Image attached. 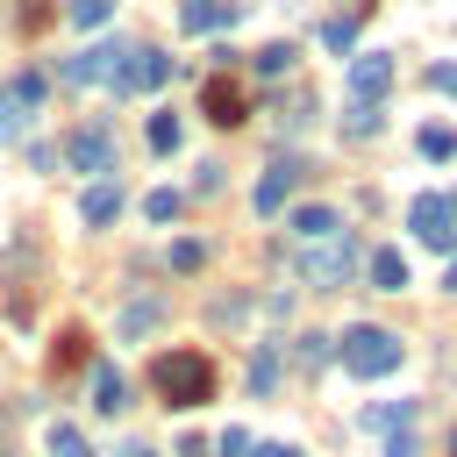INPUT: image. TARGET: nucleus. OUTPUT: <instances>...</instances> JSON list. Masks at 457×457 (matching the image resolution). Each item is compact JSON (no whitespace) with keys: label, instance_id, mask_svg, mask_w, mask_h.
Listing matches in <instances>:
<instances>
[{"label":"nucleus","instance_id":"f257e3e1","mask_svg":"<svg viewBox=\"0 0 457 457\" xmlns=\"http://www.w3.org/2000/svg\"><path fill=\"white\" fill-rule=\"evenodd\" d=\"M150 386L164 393V407H200V400H214V364L200 350H164L150 364Z\"/></svg>","mask_w":457,"mask_h":457},{"label":"nucleus","instance_id":"f03ea898","mask_svg":"<svg viewBox=\"0 0 457 457\" xmlns=\"http://www.w3.org/2000/svg\"><path fill=\"white\" fill-rule=\"evenodd\" d=\"M293 271H300L307 286H350V271H357L350 228H336V236H321V243H300V250H293Z\"/></svg>","mask_w":457,"mask_h":457},{"label":"nucleus","instance_id":"7ed1b4c3","mask_svg":"<svg viewBox=\"0 0 457 457\" xmlns=\"http://www.w3.org/2000/svg\"><path fill=\"white\" fill-rule=\"evenodd\" d=\"M336 357H343L350 378H386V371H400V336L364 321V328H350V336L336 343Z\"/></svg>","mask_w":457,"mask_h":457},{"label":"nucleus","instance_id":"20e7f679","mask_svg":"<svg viewBox=\"0 0 457 457\" xmlns=\"http://www.w3.org/2000/svg\"><path fill=\"white\" fill-rule=\"evenodd\" d=\"M129 50H136V43H93V50L64 57V64H57V79H64V86H114V79H121V64H129Z\"/></svg>","mask_w":457,"mask_h":457},{"label":"nucleus","instance_id":"39448f33","mask_svg":"<svg viewBox=\"0 0 457 457\" xmlns=\"http://www.w3.org/2000/svg\"><path fill=\"white\" fill-rule=\"evenodd\" d=\"M64 164H71V171H93V179H107V171H114V129H107V121H86V129H71V136H64Z\"/></svg>","mask_w":457,"mask_h":457},{"label":"nucleus","instance_id":"423d86ee","mask_svg":"<svg viewBox=\"0 0 457 457\" xmlns=\"http://www.w3.org/2000/svg\"><path fill=\"white\" fill-rule=\"evenodd\" d=\"M43 93H50V79H43V71H14V79L0 86V143H7L36 107H43Z\"/></svg>","mask_w":457,"mask_h":457},{"label":"nucleus","instance_id":"0eeeda50","mask_svg":"<svg viewBox=\"0 0 457 457\" xmlns=\"http://www.w3.org/2000/svg\"><path fill=\"white\" fill-rule=\"evenodd\" d=\"M164 79H171V57L136 43V50H129V64H121V79H114V93H157Z\"/></svg>","mask_w":457,"mask_h":457},{"label":"nucleus","instance_id":"6e6552de","mask_svg":"<svg viewBox=\"0 0 457 457\" xmlns=\"http://www.w3.org/2000/svg\"><path fill=\"white\" fill-rule=\"evenodd\" d=\"M393 86V57L386 50H364V57H350V100L357 107H378V93Z\"/></svg>","mask_w":457,"mask_h":457},{"label":"nucleus","instance_id":"1a4fd4ad","mask_svg":"<svg viewBox=\"0 0 457 457\" xmlns=\"http://www.w3.org/2000/svg\"><path fill=\"white\" fill-rule=\"evenodd\" d=\"M300 179H307V164H300V157H271V164H264V179H257V214H278V207H286V193H293Z\"/></svg>","mask_w":457,"mask_h":457},{"label":"nucleus","instance_id":"9d476101","mask_svg":"<svg viewBox=\"0 0 457 457\" xmlns=\"http://www.w3.org/2000/svg\"><path fill=\"white\" fill-rule=\"evenodd\" d=\"M407 228H414L421 243H436V250H450V207H443V193H421V200L407 207Z\"/></svg>","mask_w":457,"mask_h":457},{"label":"nucleus","instance_id":"9b49d317","mask_svg":"<svg viewBox=\"0 0 457 457\" xmlns=\"http://www.w3.org/2000/svg\"><path fill=\"white\" fill-rule=\"evenodd\" d=\"M157 321H164V300H157V293H143V300H129V307H121L114 336H121V343H136V336H150Z\"/></svg>","mask_w":457,"mask_h":457},{"label":"nucleus","instance_id":"f8f14e48","mask_svg":"<svg viewBox=\"0 0 457 457\" xmlns=\"http://www.w3.org/2000/svg\"><path fill=\"white\" fill-rule=\"evenodd\" d=\"M79 214H86L93 228H100V221H114V214H121V179H93V186H86V200H79Z\"/></svg>","mask_w":457,"mask_h":457},{"label":"nucleus","instance_id":"ddd939ff","mask_svg":"<svg viewBox=\"0 0 457 457\" xmlns=\"http://www.w3.org/2000/svg\"><path fill=\"white\" fill-rule=\"evenodd\" d=\"M286 228H293V243H321V236H336L343 221H336V207H293Z\"/></svg>","mask_w":457,"mask_h":457},{"label":"nucleus","instance_id":"4468645a","mask_svg":"<svg viewBox=\"0 0 457 457\" xmlns=\"http://www.w3.org/2000/svg\"><path fill=\"white\" fill-rule=\"evenodd\" d=\"M364 271H371V286H378V293L414 286V271H407V257H400V250H371V257H364Z\"/></svg>","mask_w":457,"mask_h":457},{"label":"nucleus","instance_id":"2eb2a0df","mask_svg":"<svg viewBox=\"0 0 457 457\" xmlns=\"http://www.w3.org/2000/svg\"><path fill=\"white\" fill-rule=\"evenodd\" d=\"M221 21L236 29V7H228V0H186V7H179V29H193V36H207V29H221Z\"/></svg>","mask_w":457,"mask_h":457},{"label":"nucleus","instance_id":"dca6fc26","mask_svg":"<svg viewBox=\"0 0 457 457\" xmlns=\"http://www.w3.org/2000/svg\"><path fill=\"white\" fill-rule=\"evenodd\" d=\"M207 121H221V129L243 121V93H236L228 79H207Z\"/></svg>","mask_w":457,"mask_h":457},{"label":"nucleus","instance_id":"f3484780","mask_svg":"<svg viewBox=\"0 0 457 457\" xmlns=\"http://www.w3.org/2000/svg\"><path fill=\"white\" fill-rule=\"evenodd\" d=\"M93 407H100V414H121V407H129V386H121V371H114V364H100V371H93Z\"/></svg>","mask_w":457,"mask_h":457},{"label":"nucleus","instance_id":"a211bd4d","mask_svg":"<svg viewBox=\"0 0 457 457\" xmlns=\"http://www.w3.org/2000/svg\"><path fill=\"white\" fill-rule=\"evenodd\" d=\"M250 386H257V393L278 386V343H257V357H250Z\"/></svg>","mask_w":457,"mask_h":457},{"label":"nucleus","instance_id":"6ab92c4d","mask_svg":"<svg viewBox=\"0 0 457 457\" xmlns=\"http://www.w3.org/2000/svg\"><path fill=\"white\" fill-rule=\"evenodd\" d=\"M50 457H93V443H86L71 421H50Z\"/></svg>","mask_w":457,"mask_h":457},{"label":"nucleus","instance_id":"aec40b11","mask_svg":"<svg viewBox=\"0 0 457 457\" xmlns=\"http://www.w3.org/2000/svg\"><path fill=\"white\" fill-rule=\"evenodd\" d=\"M179 136H186V129H179V114H150V150H164V157H171V150H179Z\"/></svg>","mask_w":457,"mask_h":457},{"label":"nucleus","instance_id":"412c9836","mask_svg":"<svg viewBox=\"0 0 457 457\" xmlns=\"http://www.w3.org/2000/svg\"><path fill=\"white\" fill-rule=\"evenodd\" d=\"M79 357H86V336H79V328H64V336H57V350H50V371H71Z\"/></svg>","mask_w":457,"mask_h":457},{"label":"nucleus","instance_id":"4be33fe9","mask_svg":"<svg viewBox=\"0 0 457 457\" xmlns=\"http://www.w3.org/2000/svg\"><path fill=\"white\" fill-rule=\"evenodd\" d=\"M414 143H421V157H450V150H457V136H450L443 121H428V129H421Z\"/></svg>","mask_w":457,"mask_h":457},{"label":"nucleus","instance_id":"5701e85b","mask_svg":"<svg viewBox=\"0 0 457 457\" xmlns=\"http://www.w3.org/2000/svg\"><path fill=\"white\" fill-rule=\"evenodd\" d=\"M179 207H186V200H179L171 186H157V193L143 200V214H150V221H179Z\"/></svg>","mask_w":457,"mask_h":457},{"label":"nucleus","instance_id":"b1692460","mask_svg":"<svg viewBox=\"0 0 457 457\" xmlns=\"http://www.w3.org/2000/svg\"><path fill=\"white\" fill-rule=\"evenodd\" d=\"M321 43H328V50H350V43H357V14H336V21L321 29Z\"/></svg>","mask_w":457,"mask_h":457},{"label":"nucleus","instance_id":"393cba45","mask_svg":"<svg viewBox=\"0 0 457 457\" xmlns=\"http://www.w3.org/2000/svg\"><path fill=\"white\" fill-rule=\"evenodd\" d=\"M257 71H264V79L293 71V43H271V50H257Z\"/></svg>","mask_w":457,"mask_h":457},{"label":"nucleus","instance_id":"a878e982","mask_svg":"<svg viewBox=\"0 0 457 457\" xmlns=\"http://www.w3.org/2000/svg\"><path fill=\"white\" fill-rule=\"evenodd\" d=\"M343 136H378V107H357V100H350V114H343Z\"/></svg>","mask_w":457,"mask_h":457},{"label":"nucleus","instance_id":"bb28decb","mask_svg":"<svg viewBox=\"0 0 457 457\" xmlns=\"http://www.w3.org/2000/svg\"><path fill=\"white\" fill-rule=\"evenodd\" d=\"M107 14H114V0H71V21H79V29H100Z\"/></svg>","mask_w":457,"mask_h":457},{"label":"nucleus","instance_id":"cd10ccee","mask_svg":"<svg viewBox=\"0 0 457 457\" xmlns=\"http://www.w3.org/2000/svg\"><path fill=\"white\" fill-rule=\"evenodd\" d=\"M200 257H207V243H193V236L171 243V271H200Z\"/></svg>","mask_w":457,"mask_h":457},{"label":"nucleus","instance_id":"c85d7f7f","mask_svg":"<svg viewBox=\"0 0 457 457\" xmlns=\"http://www.w3.org/2000/svg\"><path fill=\"white\" fill-rule=\"evenodd\" d=\"M428 86H436V93H450V100H457V64H428Z\"/></svg>","mask_w":457,"mask_h":457},{"label":"nucleus","instance_id":"c756f323","mask_svg":"<svg viewBox=\"0 0 457 457\" xmlns=\"http://www.w3.org/2000/svg\"><path fill=\"white\" fill-rule=\"evenodd\" d=\"M328 357V336H300V364H321Z\"/></svg>","mask_w":457,"mask_h":457},{"label":"nucleus","instance_id":"7c9ffc66","mask_svg":"<svg viewBox=\"0 0 457 457\" xmlns=\"http://www.w3.org/2000/svg\"><path fill=\"white\" fill-rule=\"evenodd\" d=\"M386 457H414V428H393L386 436Z\"/></svg>","mask_w":457,"mask_h":457},{"label":"nucleus","instance_id":"2f4dec72","mask_svg":"<svg viewBox=\"0 0 457 457\" xmlns=\"http://www.w3.org/2000/svg\"><path fill=\"white\" fill-rule=\"evenodd\" d=\"M243 450H250V436H243V428H228V436L214 443V457H243Z\"/></svg>","mask_w":457,"mask_h":457},{"label":"nucleus","instance_id":"473e14b6","mask_svg":"<svg viewBox=\"0 0 457 457\" xmlns=\"http://www.w3.org/2000/svg\"><path fill=\"white\" fill-rule=\"evenodd\" d=\"M250 457H307V450H293V443H257Z\"/></svg>","mask_w":457,"mask_h":457},{"label":"nucleus","instance_id":"72a5a7b5","mask_svg":"<svg viewBox=\"0 0 457 457\" xmlns=\"http://www.w3.org/2000/svg\"><path fill=\"white\" fill-rule=\"evenodd\" d=\"M114 457H157V450H150V443H121Z\"/></svg>","mask_w":457,"mask_h":457},{"label":"nucleus","instance_id":"f704fd0d","mask_svg":"<svg viewBox=\"0 0 457 457\" xmlns=\"http://www.w3.org/2000/svg\"><path fill=\"white\" fill-rule=\"evenodd\" d=\"M443 286H450V293H457V257H450V271H443Z\"/></svg>","mask_w":457,"mask_h":457},{"label":"nucleus","instance_id":"c9c22d12","mask_svg":"<svg viewBox=\"0 0 457 457\" xmlns=\"http://www.w3.org/2000/svg\"><path fill=\"white\" fill-rule=\"evenodd\" d=\"M443 207H450V221H457V193H450V200H443Z\"/></svg>","mask_w":457,"mask_h":457},{"label":"nucleus","instance_id":"e433bc0d","mask_svg":"<svg viewBox=\"0 0 457 457\" xmlns=\"http://www.w3.org/2000/svg\"><path fill=\"white\" fill-rule=\"evenodd\" d=\"M450 457H457V428H450Z\"/></svg>","mask_w":457,"mask_h":457}]
</instances>
